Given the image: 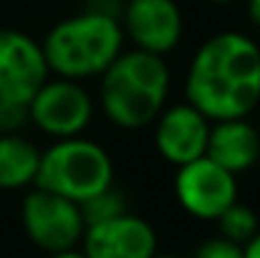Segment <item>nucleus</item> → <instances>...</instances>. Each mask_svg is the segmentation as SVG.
<instances>
[{"label":"nucleus","mask_w":260,"mask_h":258,"mask_svg":"<svg viewBox=\"0 0 260 258\" xmlns=\"http://www.w3.org/2000/svg\"><path fill=\"white\" fill-rule=\"evenodd\" d=\"M184 99L210 122L250 117L260 104V46L238 31L210 36L187 69Z\"/></svg>","instance_id":"nucleus-1"},{"label":"nucleus","mask_w":260,"mask_h":258,"mask_svg":"<svg viewBox=\"0 0 260 258\" xmlns=\"http://www.w3.org/2000/svg\"><path fill=\"white\" fill-rule=\"evenodd\" d=\"M172 74L165 56L132 48L121 51L99 76V104L104 117L126 132L152 127L165 109Z\"/></svg>","instance_id":"nucleus-2"},{"label":"nucleus","mask_w":260,"mask_h":258,"mask_svg":"<svg viewBox=\"0 0 260 258\" xmlns=\"http://www.w3.org/2000/svg\"><path fill=\"white\" fill-rule=\"evenodd\" d=\"M124 28L119 15L86 8L79 15L58 20L41 48L51 76L84 81L101 76L124 51Z\"/></svg>","instance_id":"nucleus-3"},{"label":"nucleus","mask_w":260,"mask_h":258,"mask_svg":"<svg viewBox=\"0 0 260 258\" xmlns=\"http://www.w3.org/2000/svg\"><path fill=\"white\" fill-rule=\"evenodd\" d=\"M33 185L74 203H84L114 185V160L99 142L86 139L84 134L56 139L48 150H41Z\"/></svg>","instance_id":"nucleus-4"},{"label":"nucleus","mask_w":260,"mask_h":258,"mask_svg":"<svg viewBox=\"0 0 260 258\" xmlns=\"http://www.w3.org/2000/svg\"><path fill=\"white\" fill-rule=\"evenodd\" d=\"M20 225L28 241L46 253L79 248L86 231L79 203L36 185L20 203Z\"/></svg>","instance_id":"nucleus-5"},{"label":"nucleus","mask_w":260,"mask_h":258,"mask_svg":"<svg viewBox=\"0 0 260 258\" xmlns=\"http://www.w3.org/2000/svg\"><path fill=\"white\" fill-rule=\"evenodd\" d=\"M93 119V99L81 81L48 76L28 104V122L53 139L79 137Z\"/></svg>","instance_id":"nucleus-6"},{"label":"nucleus","mask_w":260,"mask_h":258,"mask_svg":"<svg viewBox=\"0 0 260 258\" xmlns=\"http://www.w3.org/2000/svg\"><path fill=\"white\" fill-rule=\"evenodd\" d=\"M174 197L187 215L197 220H217V215L238 200V175L202 155L177 167Z\"/></svg>","instance_id":"nucleus-7"},{"label":"nucleus","mask_w":260,"mask_h":258,"mask_svg":"<svg viewBox=\"0 0 260 258\" xmlns=\"http://www.w3.org/2000/svg\"><path fill=\"white\" fill-rule=\"evenodd\" d=\"M48 76L41 43L23 31L0 28V101L30 104Z\"/></svg>","instance_id":"nucleus-8"},{"label":"nucleus","mask_w":260,"mask_h":258,"mask_svg":"<svg viewBox=\"0 0 260 258\" xmlns=\"http://www.w3.org/2000/svg\"><path fill=\"white\" fill-rule=\"evenodd\" d=\"M119 20L124 38H129L134 48L157 56L172 53L184 33V18L177 0H126Z\"/></svg>","instance_id":"nucleus-9"},{"label":"nucleus","mask_w":260,"mask_h":258,"mask_svg":"<svg viewBox=\"0 0 260 258\" xmlns=\"http://www.w3.org/2000/svg\"><path fill=\"white\" fill-rule=\"evenodd\" d=\"M157 243L152 223L124 210L109 220L86 225L81 253L86 258H152Z\"/></svg>","instance_id":"nucleus-10"},{"label":"nucleus","mask_w":260,"mask_h":258,"mask_svg":"<svg viewBox=\"0 0 260 258\" xmlns=\"http://www.w3.org/2000/svg\"><path fill=\"white\" fill-rule=\"evenodd\" d=\"M152 124H154V147L159 157L172 167L187 165L205 155L212 122L189 101L165 106Z\"/></svg>","instance_id":"nucleus-11"},{"label":"nucleus","mask_w":260,"mask_h":258,"mask_svg":"<svg viewBox=\"0 0 260 258\" xmlns=\"http://www.w3.org/2000/svg\"><path fill=\"white\" fill-rule=\"evenodd\" d=\"M205 155L233 175L253 170L260 162V129L248 119H217L210 124Z\"/></svg>","instance_id":"nucleus-12"},{"label":"nucleus","mask_w":260,"mask_h":258,"mask_svg":"<svg viewBox=\"0 0 260 258\" xmlns=\"http://www.w3.org/2000/svg\"><path fill=\"white\" fill-rule=\"evenodd\" d=\"M41 150L20 132H0V190L33 187Z\"/></svg>","instance_id":"nucleus-13"},{"label":"nucleus","mask_w":260,"mask_h":258,"mask_svg":"<svg viewBox=\"0 0 260 258\" xmlns=\"http://www.w3.org/2000/svg\"><path fill=\"white\" fill-rule=\"evenodd\" d=\"M217 225H220V236L222 238H228L233 243H240V246H245L260 231L258 213L250 205L240 203V200H235L233 205H228L217 215Z\"/></svg>","instance_id":"nucleus-14"},{"label":"nucleus","mask_w":260,"mask_h":258,"mask_svg":"<svg viewBox=\"0 0 260 258\" xmlns=\"http://www.w3.org/2000/svg\"><path fill=\"white\" fill-rule=\"evenodd\" d=\"M79 205H81V215H84V223H86V225L109 220V218H114V215L129 210L124 192L116 190L114 185L106 187V190H101V192H96L93 197H88V200L79 203Z\"/></svg>","instance_id":"nucleus-15"},{"label":"nucleus","mask_w":260,"mask_h":258,"mask_svg":"<svg viewBox=\"0 0 260 258\" xmlns=\"http://www.w3.org/2000/svg\"><path fill=\"white\" fill-rule=\"evenodd\" d=\"M192 258H245V253L240 243H233L217 236V238H207L205 243H200Z\"/></svg>","instance_id":"nucleus-16"},{"label":"nucleus","mask_w":260,"mask_h":258,"mask_svg":"<svg viewBox=\"0 0 260 258\" xmlns=\"http://www.w3.org/2000/svg\"><path fill=\"white\" fill-rule=\"evenodd\" d=\"M28 124V104L0 101V132H20Z\"/></svg>","instance_id":"nucleus-17"},{"label":"nucleus","mask_w":260,"mask_h":258,"mask_svg":"<svg viewBox=\"0 0 260 258\" xmlns=\"http://www.w3.org/2000/svg\"><path fill=\"white\" fill-rule=\"evenodd\" d=\"M243 253H245V258H260V231L243 246Z\"/></svg>","instance_id":"nucleus-18"},{"label":"nucleus","mask_w":260,"mask_h":258,"mask_svg":"<svg viewBox=\"0 0 260 258\" xmlns=\"http://www.w3.org/2000/svg\"><path fill=\"white\" fill-rule=\"evenodd\" d=\"M248 18L260 31V0H248Z\"/></svg>","instance_id":"nucleus-19"},{"label":"nucleus","mask_w":260,"mask_h":258,"mask_svg":"<svg viewBox=\"0 0 260 258\" xmlns=\"http://www.w3.org/2000/svg\"><path fill=\"white\" fill-rule=\"evenodd\" d=\"M48 258H86L81 251L71 248V251H61V253H48Z\"/></svg>","instance_id":"nucleus-20"},{"label":"nucleus","mask_w":260,"mask_h":258,"mask_svg":"<svg viewBox=\"0 0 260 258\" xmlns=\"http://www.w3.org/2000/svg\"><path fill=\"white\" fill-rule=\"evenodd\" d=\"M152 258H184V256H174V253H159V251H157V253H154Z\"/></svg>","instance_id":"nucleus-21"},{"label":"nucleus","mask_w":260,"mask_h":258,"mask_svg":"<svg viewBox=\"0 0 260 258\" xmlns=\"http://www.w3.org/2000/svg\"><path fill=\"white\" fill-rule=\"evenodd\" d=\"M207 3H212V5H228V3H233V0H207Z\"/></svg>","instance_id":"nucleus-22"},{"label":"nucleus","mask_w":260,"mask_h":258,"mask_svg":"<svg viewBox=\"0 0 260 258\" xmlns=\"http://www.w3.org/2000/svg\"><path fill=\"white\" fill-rule=\"evenodd\" d=\"M258 167H260V162H258Z\"/></svg>","instance_id":"nucleus-23"}]
</instances>
